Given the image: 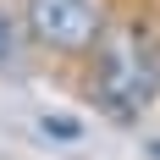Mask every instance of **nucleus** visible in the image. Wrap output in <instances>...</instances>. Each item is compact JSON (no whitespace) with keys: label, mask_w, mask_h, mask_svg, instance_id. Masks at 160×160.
Masks as SVG:
<instances>
[{"label":"nucleus","mask_w":160,"mask_h":160,"mask_svg":"<svg viewBox=\"0 0 160 160\" xmlns=\"http://www.w3.org/2000/svg\"><path fill=\"white\" fill-rule=\"evenodd\" d=\"M155 88H160V61L149 33L105 28L94 44V105L111 122H138L155 105Z\"/></svg>","instance_id":"obj_1"},{"label":"nucleus","mask_w":160,"mask_h":160,"mask_svg":"<svg viewBox=\"0 0 160 160\" xmlns=\"http://www.w3.org/2000/svg\"><path fill=\"white\" fill-rule=\"evenodd\" d=\"M28 28L39 44L83 55V50L99 44L105 11H99V0H28Z\"/></svg>","instance_id":"obj_2"},{"label":"nucleus","mask_w":160,"mask_h":160,"mask_svg":"<svg viewBox=\"0 0 160 160\" xmlns=\"http://www.w3.org/2000/svg\"><path fill=\"white\" fill-rule=\"evenodd\" d=\"M39 127H44L50 138H66V144L83 138V122H78V116H39Z\"/></svg>","instance_id":"obj_3"},{"label":"nucleus","mask_w":160,"mask_h":160,"mask_svg":"<svg viewBox=\"0 0 160 160\" xmlns=\"http://www.w3.org/2000/svg\"><path fill=\"white\" fill-rule=\"evenodd\" d=\"M11 55H17V22L0 11V61H11Z\"/></svg>","instance_id":"obj_4"},{"label":"nucleus","mask_w":160,"mask_h":160,"mask_svg":"<svg viewBox=\"0 0 160 160\" xmlns=\"http://www.w3.org/2000/svg\"><path fill=\"white\" fill-rule=\"evenodd\" d=\"M149 149H155V155H160V144H149Z\"/></svg>","instance_id":"obj_5"}]
</instances>
